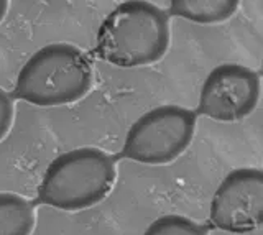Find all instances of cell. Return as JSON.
I'll use <instances>...</instances> for the list:
<instances>
[{"label": "cell", "instance_id": "3", "mask_svg": "<svg viewBox=\"0 0 263 235\" xmlns=\"http://www.w3.org/2000/svg\"><path fill=\"white\" fill-rule=\"evenodd\" d=\"M117 171L105 151L82 147L54 158L38 188V199L61 210H84L104 201Z\"/></svg>", "mask_w": 263, "mask_h": 235}, {"label": "cell", "instance_id": "7", "mask_svg": "<svg viewBox=\"0 0 263 235\" xmlns=\"http://www.w3.org/2000/svg\"><path fill=\"white\" fill-rule=\"evenodd\" d=\"M237 0H173L171 15L183 17L201 25H212L229 20L238 10Z\"/></svg>", "mask_w": 263, "mask_h": 235}, {"label": "cell", "instance_id": "8", "mask_svg": "<svg viewBox=\"0 0 263 235\" xmlns=\"http://www.w3.org/2000/svg\"><path fill=\"white\" fill-rule=\"evenodd\" d=\"M36 214L33 204L16 192H0V235H31Z\"/></svg>", "mask_w": 263, "mask_h": 235}, {"label": "cell", "instance_id": "4", "mask_svg": "<svg viewBox=\"0 0 263 235\" xmlns=\"http://www.w3.org/2000/svg\"><path fill=\"white\" fill-rule=\"evenodd\" d=\"M196 132V112L181 105H160L128 128L122 155L145 165H166L189 147Z\"/></svg>", "mask_w": 263, "mask_h": 235}, {"label": "cell", "instance_id": "5", "mask_svg": "<svg viewBox=\"0 0 263 235\" xmlns=\"http://www.w3.org/2000/svg\"><path fill=\"white\" fill-rule=\"evenodd\" d=\"M258 101V72L237 63H224L205 77L199 97V112L217 122H235L250 115Z\"/></svg>", "mask_w": 263, "mask_h": 235}, {"label": "cell", "instance_id": "2", "mask_svg": "<svg viewBox=\"0 0 263 235\" xmlns=\"http://www.w3.org/2000/svg\"><path fill=\"white\" fill-rule=\"evenodd\" d=\"M92 86L87 56L69 43H53L30 56L18 72L15 95L38 107L68 105L82 99Z\"/></svg>", "mask_w": 263, "mask_h": 235}, {"label": "cell", "instance_id": "9", "mask_svg": "<svg viewBox=\"0 0 263 235\" xmlns=\"http://www.w3.org/2000/svg\"><path fill=\"white\" fill-rule=\"evenodd\" d=\"M143 235H208V230L201 224L194 222L193 219L170 214L153 221Z\"/></svg>", "mask_w": 263, "mask_h": 235}, {"label": "cell", "instance_id": "1", "mask_svg": "<svg viewBox=\"0 0 263 235\" xmlns=\"http://www.w3.org/2000/svg\"><path fill=\"white\" fill-rule=\"evenodd\" d=\"M166 12L150 2H123L107 15L97 33V54L119 68L150 66L168 51Z\"/></svg>", "mask_w": 263, "mask_h": 235}, {"label": "cell", "instance_id": "10", "mask_svg": "<svg viewBox=\"0 0 263 235\" xmlns=\"http://www.w3.org/2000/svg\"><path fill=\"white\" fill-rule=\"evenodd\" d=\"M15 119V104L12 97L0 87V142L10 132Z\"/></svg>", "mask_w": 263, "mask_h": 235}, {"label": "cell", "instance_id": "6", "mask_svg": "<svg viewBox=\"0 0 263 235\" xmlns=\"http://www.w3.org/2000/svg\"><path fill=\"white\" fill-rule=\"evenodd\" d=\"M263 212V173L258 168L230 171L214 194L211 221L214 227L232 233L258 229Z\"/></svg>", "mask_w": 263, "mask_h": 235}, {"label": "cell", "instance_id": "11", "mask_svg": "<svg viewBox=\"0 0 263 235\" xmlns=\"http://www.w3.org/2000/svg\"><path fill=\"white\" fill-rule=\"evenodd\" d=\"M8 7H10V4H8L7 0H0V23L4 22L5 15H7V12H8Z\"/></svg>", "mask_w": 263, "mask_h": 235}]
</instances>
